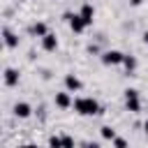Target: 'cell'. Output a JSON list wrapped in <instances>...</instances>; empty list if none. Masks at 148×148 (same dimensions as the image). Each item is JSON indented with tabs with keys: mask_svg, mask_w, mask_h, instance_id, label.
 <instances>
[{
	"mask_svg": "<svg viewBox=\"0 0 148 148\" xmlns=\"http://www.w3.org/2000/svg\"><path fill=\"white\" fill-rule=\"evenodd\" d=\"M72 106H74V111L79 116H97V113H102V106L92 97H76Z\"/></svg>",
	"mask_w": 148,
	"mask_h": 148,
	"instance_id": "1",
	"label": "cell"
},
{
	"mask_svg": "<svg viewBox=\"0 0 148 148\" xmlns=\"http://www.w3.org/2000/svg\"><path fill=\"white\" fill-rule=\"evenodd\" d=\"M125 106L132 113H139L141 111V97H139V90L136 88H127L125 90Z\"/></svg>",
	"mask_w": 148,
	"mask_h": 148,
	"instance_id": "2",
	"label": "cell"
},
{
	"mask_svg": "<svg viewBox=\"0 0 148 148\" xmlns=\"http://www.w3.org/2000/svg\"><path fill=\"white\" fill-rule=\"evenodd\" d=\"M123 58H125V53L118 51V49H109V51L102 53V62L109 65V67H113V65H123Z\"/></svg>",
	"mask_w": 148,
	"mask_h": 148,
	"instance_id": "3",
	"label": "cell"
},
{
	"mask_svg": "<svg viewBox=\"0 0 148 148\" xmlns=\"http://www.w3.org/2000/svg\"><path fill=\"white\" fill-rule=\"evenodd\" d=\"M65 18H67V23H69V28L74 30V32H83L88 25H86V21L81 18V14H72V12H65Z\"/></svg>",
	"mask_w": 148,
	"mask_h": 148,
	"instance_id": "4",
	"label": "cell"
},
{
	"mask_svg": "<svg viewBox=\"0 0 148 148\" xmlns=\"http://www.w3.org/2000/svg\"><path fill=\"white\" fill-rule=\"evenodd\" d=\"M53 102H56V106H58V109H69V106L74 104V99L69 97V92H67V90H60V92H56Z\"/></svg>",
	"mask_w": 148,
	"mask_h": 148,
	"instance_id": "5",
	"label": "cell"
},
{
	"mask_svg": "<svg viewBox=\"0 0 148 148\" xmlns=\"http://www.w3.org/2000/svg\"><path fill=\"white\" fill-rule=\"evenodd\" d=\"M81 79L76 76V74H65V90L67 92H76V90H81Z\"/></svg>",
	"mask_w": 148,
	"mask_h": 148,
	"instance_id": "6",
	"label": "cell"
},
{
	"mask_svg": "<svg viewBox=\"0 0 148 148\" xmlns=\"http://www.w3.org/2000/svg\"><path fill=\"white\" fill-rule=\"evenodd\" d=\"M79 14H81V18L86 21V25H92V18H95V7H92L90 2H83Z\"/></svg>",
	"mask_w": 148,
	"mask_h": 148,
	"instance_id": "7",
	"label": "cell"
},
{
	"mask_svg": "<svg viewBox=\"0 0 148 148\" xmlns=\"http://www.w3.org/2000/svg\"><path fill=\"white\" fill-rule=\"evenodd\" d=\"M30 113H32V106L28 102H16L14 104V116L16 118H30Z\"/></svg>",
	"mask_w": 148,
	"mask_h": 148,
	"instance_id": "8",
	"label": "cell"
},
{
	"mask_svg": "<svg viewBox=\"0 0 148 148\" xmlns=\"http://www.w3.org/2000/svg\"><path fill=\"white\" fill-rule=\"evenodd\" d=\"M42 49L44 51H56L58 49V37L53 32H49L46 37H42Z\"/></svg>",
	"mask_w": 148,
	"mask_h": 148,
	"instance_id": "9",
	"label": "cell"
},
{
	"mask_svg": "<svg viewBox=\"0 0 148 148\" xmlns=\"http://www.w3.org/2000/svg\"><path fill=\"white\" fill-rule=\"evenodd\" d=\"M2 37H5V46H7V49H16V46H18V37H16L9 28L2 30Z\"/></svg>",
	"mask_w": 148,
	"mask_h": 148,
	"instance_id": "10",
	"label": "cell"
},
{
	"mask_svg": "<svg viewBox=\"0 0 148 148\" xmlns=\"http://www.w3.org/2000/svg\"><path fill=\"white\" fill-rule=\"evenodd\" d=\"M18 83V72L14 67H5V86H16Z\"/></svg>",
	"mask_w": 148,
	"mask_h": 148,
	"instance_id": "11",
	"label": "cell"
},
{
	"mask_svg": "<svg viewBox=\"0 0 148 148\" xmlns=\"http://www.w3.org/2000/svg\"><path fill=\"white\" fill-rule=\"evenodd\" d=\"M30 32H32L35 37H39V39H42V37H46V35H49V28H46V23H44V21H37V23L30 28Z\"/></svg>",
	"mask_w": 148,
	"mask_h": 148,
	"instance_id": "12",
	"label": "cell"
},
{
	"mask_svg": "<svg viewBox=\"0 0 148 148\" xmlns=\"http://www.w3.org/2000/svg\"><path fill=\"white\" fill-rule=\"evenodd\" d=\"M99 134H102V139H106V141H113L118 134H116V130L111 127V125H104L102 130H99Z\"/></svg>",
	"mask_w": 148,
	"mask_h": 148,
	"instance_id": "13",
	"label": "cell"
},
{
	"mask_svg": "<svg viewBox=\"0 0 148 148\" xmlns=\"http://www.w3.org/2000/svg\"><path fill=\"white\" fill-rule=\"evenodd\" d=\"M123 65H125V69H127V72L132 74V72L136 69V58H134V56H127V53H125V58H123Z\"/></svg>",
	"mask_w": 148,
	"mask_h": 148,
	"instance_id": "14",
	"label": "cell"
},
{
	"mask_svg": "<svg viewBox=\"0 0 148 148\" xmlns=\"http://www.w3.org/2000/svg\"><path fill=\"white\" fill-rule=\"evenodd\" d=\"M60 139H62V148H74L76 146L74 136H69V134H60Z\"/></svg>",
	"mask_w": 148,
	"mask_h": 148,
	"instance_id": "15",
	"label": "cell"
},
{
	"mask_svg": "<svg viewBox=\"0 0 148 148\" xmlns=\"http://www.w3.org/2000/svg\"><path fill=\"white\" fill-rule=\"evenodd\" d=\"M49 148H62V139L60 136H49Z\"/></svg>",
	"mask_w": 148,
	"mask_h": 148,
	"instance_id": "16",
	"label": "cell"
},
{
	"mask_svg": "<svg viewBox=\"0 0 148 148\" xmlns=\"http://www.w3.org/2000/svg\"><path fill=\"white\" fill-rule=\"evenodd\" d=\"M113 148H130V143H127V139L116 136V139H113Z\"/></svg>",
	"mask_w": 148,
	"mask_h": 148,
	"instance_id": "17",
	"label": "cell"
},
{
	"mask_svg": "<svg viewBox=\"0 0 148 148\" xmlns=\"http://www.w3.org/2000/svg\"><path fill=\"white\" fill-rule=\"evenodd\" d=\"M18 148H39L37 143H23V146H18Z\"/></svg>",
	"mask_w": 148,
	"mask_h": 148,
	"instance_id": "18",
	"label": "cell"
},
{
	"mask_svg": "<svg viewBox=\"0 0 148 148\" xmlns=\"http://www.w3.org/2000/svg\"><path fill=\"white\" fill-rule=\"evenodd\" d=\"M141 2H143V0H130V5H132V7H139Z\"/></svg>",
	"mask_w": 148,
	"mask_h": 148,
	"instance_id": "19",
	"label": "cell"
},
{
	"mask_svg": "<svg viewBox=\"0 0 148 148\" xmlns=\"http://www.w3.org/2000/svg\"><path fill=\"white\" fill-rule=\"evenodd\" d=\"M86 148H99V143H95V141H90V143H86Z\"/></svg>",
	"mask_w": 148,
	"mask_h": 148,
	"instance_id": "20",
	"label": "cell"
},
{
	"mask_svg": "<svg viewBox=\"0 0 148 148\" xmlns=\"http://www.w3.org/2000/svg\"><path fill=\"white\" fill-rule=\"evenodd\" d=\"M143 42H146V46H148V30L143 32Z\"/></svg>",
	"mask_w": 148,
	"mask_h": 148,
	"instance_id": "21",
	"label": "cell"
},
{
	"mask_svg": "<svg viewBox=\"0 0 148 148\" xmlns=\"http://www.w3.org/2000/svg\"><path fill=\"white\" fill-rule=\"evenodd\" d=\"M143 132H146V136H148V120L143 123Z\"/></svg>",
	"mask_w": 148,
	"mask_h": 148,
	"instance_id": "22",
	"label": "cell"
}]
</instances>
